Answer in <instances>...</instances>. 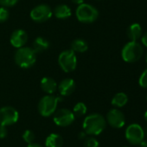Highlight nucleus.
I'll return each instance as SVG.
<instances>
[{
  "label": "nucleus",
  "mask_w": 147,
  "mask_h": 147,
  "mask_svg": "<svg viewBox=\"0 0 147 147\" xmlns=\"http://www.w3.org/2000/svg\"><path fill=\"white\" fill-rule=\"evenodd\" d=\"M106 119L100 114H92L88 115L82 124L84 132L89 135H99L106 128Z\"/></svg>",
  "instance_id": "f257e3e1"
},
{
  "label": "nucleus",
  "mask_w": 147,
  "mask_h": 147,
  "mask_svg": "<svg viewBox=\"0 0 147 147\" xmlns=\"http://www.w3.org/2000/svg\"><path fill=\"white\" fill-rule=\"evenodd\" d=\"M36 53L32 47H23L15 52L14 60L16 65L22 69H29L36 62Z\"/></svg>",
  "instance_id": "f03ea898"
},
{
  "label": "nucleus",
  "mask_w": 147,
  "mask_h": 147,
  "mask_svg": "<svg viewBox=\"0 0 147 147\" xmlns=\"http://www.w3.org/2000/svg\"><path fill=\"white\" fill-rule=\"evenodd\" d=\"M144 53L143 47L137 41H129L126 43L121 52V56L124 61L127 63H134L139 61Z\"/></svg>",
  "instance_id": "7ed1b4c3"
},
{
  "label": "nucleus",
  "mask_w": 147,
  "mask_h": 147,
  "mask_svg": "<svg viewBox=\"0 0 147 147\" xmlns=\"http://www.w3.org/2000/svg\"><path fill=\"white\" fill-rule=\"evenodd\" d=\"M75 16L79 22L82 23H92L95 22L99 16L98 9L89 3H81L78 5Z\"/></svg>",
  "instance_id": "20e7f679"
},
{
  "label": "nucleus",
  "mask_w": 147,
  "mask_h": 147,
  "mask_svg": "<svg viewBox=\"0 0 147 147\" xmlns=\"http://www.w3.org/2000/svg\"><path fill=\"white\" fill-rule=\"evenodd\" d=\"M60 101H62V98L58 96H55L52 95L44 96L38 102L39 114L43 117H49L54 115Z\"/></svg>",
  "instance_id": "39448f33"
},
{
  "label": "nucleus",
  "mask_w": 147,
  "mask_h": 147,
  "mask_svg": "<svg viewBox=\"0 0 147 147\" xmlns=\"http://www.w3.org/2000/svg\"><path fill=\"white\" fill-rule=\"evenodd\" d=\"M58 64L61 69L67 72H72L77 66V57L71 49L62 51L58 57Z\"/></svg>",
  "instance_id": "423d86ee"
},
{
  "label": "nucleus",
  "mask_w": 147,
  "mask_h": 147,
  "mask_svg": "<svg viewBox=\"0 0 147 147\" xmlns=\"http://www.w3.org/2000/svg\"><path fill=\"white\" fill-rule=\"evenodd\" d=\"M145 137L144 128L139 124H131L126 129V139L133 146H139Z\"/></svg>",
  "instance_id": "0eeeda50"
},
{
  "label": "nucleus",
  "mask_w": 147,
  "mask_h": 147,
  "mask_svg": "<svg viewBox=\"0 0 147 147\" xmlns=\"http://www.w3.org/2000/svg\"><path fill=\"white\" fill-rule=\"evenodd\" d=\"M30 18L38 23H42L47 22L53 16V10L49 7V5L42 3L34 7L30 11Z\"/></svg>",
  "instance_id": "6e6552de"
},
{
  "label": "nucleus",
  "mask_w": 147,
  "mask_h": 147,
  "mask_svg": "<svg viewBox=\"0 0 147 147\" xmlns=\"http://www.w3.org/2000/svg\"><path fill=\"white\" fill-rule=\"evenodd\" d=\"M75 119V115L72 111L67 109H62L54 113V122L59 127L70 126Z\"/></svg>",
  "instance_id": "1a4fd4ad"
},
{
  "label": "nucleus",
  "mask_w": 147,
  "mask_h": 147,
  "mask_svg": "<svg viewBox=\"0 0 147 147\" xmlns=\"http://www.w3.org/2000/svg\"><path fill=\"white\" fill-rule=\"evenodd\" d=\"M19 119V114L12 107H3L0 109V125L7 127L15 124Z\"/></svg>",
  "instance_id": "9d476101"
},
{
  "label": "nucleus",
  "mask_w": 147,
  "mask_h": 147,
  "mask_svg": "<svg viewBox=\"0 0 147 147\" xmlns=\"http://www.w3.org/2000/svg\"><path fill=\"white\" fill-rule=\"evenodd\" d=\"M106 121L113 128H121L126 124V117L120 110L113 109L107 114Z\"/></svg>",
  "instance_id": "9b49d317"
},
{
  "label": "nucleus",
  "mask_w": 147,
  "mask_h": 147,
  "mask_svg": "<svg viewBox=\"0 0 147 147\" xmlns=\"http://www.w3.org/2000/svg\"><path fill=\"white\" fill-rule=\"evenodd\" d=\"M27 41H28V34L23 29H16L10 34V42L11 46L16 49L24 47Z\"/></svg>",
  "instance_id": "f8f14e48"
},
{
  "label": "nucleus",
  "mask_w": 147,
  "mask_h": 147,
  "mask_svg": "<svg viewBox=\"0 0 147 147\" xmlns=\"http://www.w3.org/2000/svg\"><path fill=\"white\" fill-rule=\"evenodd\" d=\"M57 90L62 96H68L75 90V82L72 78H65L61 81L57 86Z\"/></svg>",
  "instance_id": "ddd939ff"
},
{
  "label": "nucleus",
  "mask_w": 147,
  "mask_h": 147,
  "mask_svg": "<svg viewBox=\"0 0 147 147\" xmlns=\"http://www.w3.org/2000/svg\"><path fill=\"white\" fill-rule=\"evenodd\" d=\"M40 85H41V89L42 90V91H44L48 95L54 94L56 91L57 86H58L55 80L50 77H44L43 78H42Z\"/></svg>",
  "instance_id": "4468645a"
},
{
  "label": "nucleus",
  "mask_w": 147,
  "mask_h": 147,
  "mask_svg": "<svg viewBox=\"0 0 147 147\" xmlns=\"http://www.w3.org/2000/svg\"><path fill=\"white\" fill-rule=\"evenodd\" d=\"M49 47H50L49 41L44 37H41V36L36 37L32 44V48L36 53H41L42 52H45L49 48Z\"/></svg>",
  "instance_id": "2eb2a0df"
},
{
  "label": "nucleus",
  "mask_w": 147,
  "mask_h": 147,
  "mask_svg": "<svg viewBox=\"0 0 147 147\" xmlns=\"http://www.w3.org/2000/svg\"><path fill=\"white\" fill-rule=\"evenodd\" d=\"M53 15L58 19H68L71 16V9L67 4H59L53 9Z\"/></svg>",
  "instance_id": "dca6fc26"
},
{
  "label": "nucleus",
  "mask_w": 147,
  "mask_h": 147,
  "mask_svg": "<svg viewBox=\"0 0 147 147\" xmlns=\"http://www.w3.org/2000/svg\"><path fill=\"white\" fill-rule=\"evenodd\" d=\"M127 37L132 41H137L142 37V28L139 23H133L127 28Z\"/></svg>",
  "instance_id": "f3484780"
},
{
  "label": "nucleus",
  "mask_w": 147,
  "mask_h": 147,
  "mask_svg": "<svg viewBox=\"0 0 147 147\" xmlns=\"http://www.w3.org/2000/svg\"><path fill=\"white\" fill-rule=\"evenodd\" d=\"M70 49L75 52V53H85L86 51H88V42L83 40V39H75L72 41L71 43V46H70Z\"/></svg>",
  "instance_id": "a211bd4d"
},
{
  "label": "nucleus",
  "mask_w": 147,
  "mask_h": 147,
  "mask_svg": "<svg viewBox=\"0 0 147 147\" xmlns=\"http://www.w3.org/2000/svg\"><path fill=\"white\" fill-rule=\"evenodd\" d=\"M63 145V140L61 135L56 134H49L45 140L46 147H62Z\"/></svg>",
  "instance_id": "6ab92c4d"
},
{
  "label": "nucleus",
  "mask_w": 147,
  "mask_h": 147,
  "mask_svg": "<svg viewBox=\"0 0 147 147\" xmlns=\"http://www.w3.org/2000/svg\"><path fill=\"white\" fill-rule=\"evenodd\" d=\"M128 102V96L124 92L117 93L112 99V105L115 108H122L126 105Z\"/></svg>",
  "instance_id": "aec40b11"
},
{
  "label": "nucleus",
  "mask_w": 147,
  "mask_h": 147,
  "mask_svg": "<svg viewBox=\"0 0 147 147\" xmlns=\"http://www.w3.org/2000/svg\"><path fill=\"white\" fill-rule=\"evenodd\" d=\"M87 106L85 103L83 102H78L75 105L74 109H73V113L76 116H82L87 113Z\"/></svg>",
  "instance_id": "412c9836"
},
{
  "label": "nucleus",
  "mask_w": 147,
  "mask_h": 147,
  "mask_svg": "<svg viewBox=\"0 0 147 147\" xmlns=\"http://www.w3.org/2000/svg\"><path fill=\"white\" fill-rule=\"evenodd\" d=\"M23 140L28 143V144H31L34 142L35 139H36V136L34 134V133L30 130H26L24 131L23 134Z\"/></svg>",
  "instance_id": "4be33fe9"
},
{
  "label": "nucleus",
  "mask_w": 147,
  "mask_h": 147,
  "mask_svg": "<svg viewBox=\"0 0 147 147\" xmlns=\"http://www.w3.org/2000/svg\"><path fill=\"white\" fill-rule=\"evenodd\" d=\"M10 17V12L7 8L0 7V23L5 22Z\"/></svg>",
  "instance_id": "5701e85b"
},
{
  "label": "nucleus",
  "mask_w": 147,
  "mask_h": 147,
  "mask_svg": "<svg viewBox=\"0 0 147 147\" xmlns=\"http://www.w3.org/2000/svg\"><path fill=\"white\" fill-rule=\"evenodd\" d=\"M100 144L98 142V140L93 137L88 138L85 140L84 142V147H99Z\"/></svg>",
  "instance_id": "b1692460"
},
{
  "label": "nucleus",
  "mask_w": 147,
  "mask_h": 147,
  "mask_svg": "<svg viewBox=\"0 0 147 147\" xmlns=\"http://www.w3.org/2000/svg\"><path fill=\"white\" fill-rule=\"evenodd\" d=\"M139 84L142 88L147 89V68L140 75L139 79Z\"/></svg>",
  "instance_id": "393cba45"
},
{
  "label": "nucleus",
  "mask_w": 147,
  "mask_h": 147,
  "mask_svg": "<svg viewBox=\"0 0 147 147\" xmlns=\"http://www.w3.org/2000/svg\"><path fill=\"white\" fill-rule=\"evenodd\" d=\"M18 0H0V5L2 7H12L17 3Z\"/></svg>",
  "instance_id": "a878e982"
},
{
  "label": "nucleus",
  "mask_w": 147,
  "mask_h": 147,
  "mask_svg": "<svg viewBox=\"0 0 147 147\" xmlns=\"http://www.w3.org/2000/svg\"><path fill=\"white\" fill-rule=\"evenodd\" d=\"M7 135V128L4 126L0 125V139L5 138Z\"/></svg>",
  "instance_id": "bb28decb"
},
{
  "label": "nucleus",
  "mask_w": 147,
  "mask_h": 147,
  "mask_svg": "<svg viewBox=\"0 0 147 147\" xmlns=\"http://www.w3.org/2000/svg\"><path fill=\"white\" fill-rule=\"evenodd\" d=\"M141 40H142L143 45L147 47V32L146 33H145V34L142 35V37H141Z\"/></svg>",
  "instance_id": "cd10ccee"
},
{
  "label": "nucleus",
  "mask_w": 147,
  "mask_h": 147,
  "mask_svg": "<svg viewBox=\"0 0 147 147\" xmlns=\"http://www.w3.org/2000/svg\"><path fill=\"white\" fill-rule=\"evenodd\" d=\"M27 147H42L41 145L39 144H36V143H31V144H28V146Z\"/></svg>",
  "instance_id": "c85d7f7f"
},
{
  "label": "nucleus",
  "mask_w": 147,
  "mask_h": 147,
  "mask_svg": "<svg viewBox=\"0 0 147 147\" xmlns=\"http://www.w3.org/2000/svg\"><path fill=\"white\" fill-rule=\"evenodd\" d=\"M74 3H75V4H78V5H80V4H81V3H84V0H71Z\"/></svg>",
  "instance_id": "c756f323"
},
{
  "label": "nucleus",
  "mask_w": 147,
  "mask_h": 147,
  "mask_svg": "<svg viewBox=\"0 0 147 147\" xmlns=\"http://www.w3.org/2000/svg\"><path fill=\"white\" fill-rule=\"evenodd\" d=\"M139 147H147V140H143L139 145Z\"/></svg>",
  "instance_id": "7c9ffc66"
},
{
  "label": "nucleus",
  "mask_w": 147,
  "mask_h": 147,
  "mask_svg": "<svg viewBox=\"0 0 147 147\" xmlns=\"http://www.w3.org/2000/svg\"><path fill=\"white\" fill-rule=\"evenodd\" d=\"M144 133H145V136H147V126L144 128Z\"/></svg>",
  "instance_id": "2f4dec72"
},
{
  "label": "nucleus",
  "mask_w": 147,
  "mask_h": 147,
  "mask_svg": "<svg viewBox=\"0 0 147 147\" xmlns=\"http://www.w3.org/2000/svg\"><path fill=\"white\" fill-rule=\"evenodd\" d=\"M145 120H146V121L147 122V110L146 112L145 113Z\"/></svg>",
  "instance_id": "473e14b6"
},
{
  "label": "nucleus",
  "mask_w": 147,
  "mask_h": 147,
  "mask_svg": "<svg viewBox=\"0 0 147 147\" xmlns=\"http://www.w3.org/2000/svg\"><path fill=\"white\" fill-rule=\"evenodd\" d=\"M146 62H147V55H146Z\"/></svg>",
  "instance_id": "72a5a7b5"
},
{
  "label": "nucleus",
  "mask_w": 147,
  "mask_h": 147,
  "mask_svg": "<svg viewBox=\"0 0 147 147\" xmlns=\"http://www.w3.org/2000/svg\"><path fill=\"white\" fill-rule=\"evenodd\" d=\"M124 147H127V146H124Z\"/></svg>",
  "instance_id": "f704fd0d"
},
{
  "label": "nucleus",
  "mask_w": 147,
  "mask_h": 147,
  "mask_svg": "<svg viewBox=\"0 0 147 147\" xmlns=\"http://www.w3.org/2000/svg\"><path fill=\"white\" fill-rule=\"evenodd\" d=\"M146 99H147V96H146Z\"/></svg>",
  "instance_id": "c9c22d12"
}]
</instances>
